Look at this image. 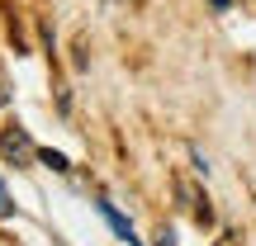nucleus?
<instances>
[{
	"mask_svg": "<svg viewBox=\"0 0 256 246\" xmlns=\"http://www.w3.org/2000/svg\"><path fill=\"white\" fill-rule=\"evenodd\" d=\"M10 213H14V199L5 194V180H0V218H10Z\"/></svg>",
	"mask_w": 256,
	"mask_h": 246,
	"instance_id": "obj_5",
	"label": "nucleus"
},
{
	"mask_svg": "<svg viewBox=\"0 0 256 246\" xmlns=\"http://www.w3.org/2000/svg\"><path fill=\"white\" fill-rule=\"evenodd\" d=\"M152 246H176V232H171V228H162V232H156V242H152Z\"/></svg>",
	"mask_w": 256,
	"mask_h": 246,
	"instance_id": "obj_6",
	"label": "nucleus"
},
{
	"mask_svg": "<svg viewBox=\"0 0 256 246\" xmlns=\"http://www.w3.org/2000/svg\"><path fill=\"white\" fill-rule=\"evenodd\" d=\"M214 5H218V9H228V0H214Z\"/></svg>",
	"mask_w": 256,
	"mask_h": 246,
	"instance_id": "obj_9",
	"label": "nucleus"
},
{
	"mask_svg": "<svg viewBox=\"0 0 256 246\" xmlns=\"http://www.w3.org/2000/svg\"><path fill=\"white\" fill-rule=\"evenodd\" d=\"M100 218L114 228V237H119V242H128V246H142V242H138V232H133V223H128L124 213L114 209V204H104V199H100Z\"/></svg>",
	"mask_w": 256,
	"mask_h": 246,
	"instance_id": "obj_3",
	"label": "nucleus"
},
{
	"mask_svg": "<svg viewBox=\"0 0 256 246\" xmlns=\"http://www.w3.org/2000/svg\"><path fill=\"white\" fill-rule=\"evenodd\" d=\"M218 246H238V237H223V242H218Z\"/></svg>",
	"mask_w": 256,
	"mask_h": 246,
	"instance_id": "obj_8",
	"label": "nucleus"
},
{
	"mask_svg": "<svg viewBox=\"0 0 256 246\" xmlns=\"http://www.w3.org/2000/svg\"><path fill=\"white\" fill-rule=\"evenodd\" d=\"M38 161L52 166V171H72V166H66V156H62V152H52V147H48V152H38Z\"/></svg>",
	"mask_w": 256,
	"mask_h": 246,
	"instance_id": "obj_4",
	"label": "nucleus"
},
{
	"mask_svg": "<svg viewBox=\"0 0 256 246\" xmlns=\"http://www.w3.org/2000/svg\"><path fill=\"white\" fill-rule=\"evenodd\" d=\"M0 156H5V161H14V166H28V161L38 156V147L28 142L24 128H5V133H0Z\"/></svg>",
	"mask_w": 256,
	"mask_h": 246,
	"instance_id": "obj_1",
	"label": "nucleus"
},
{
	"mask_svg": "<svg viewBox=\"0 0 256 246\" xmlns=\"http://www.w3.org/2000/svg\"><path fill=\"white\" fill-rule=\"evenodd\" d=\"M176 194H180V204L190 209V218L200 223V228H209V223H214V209H209V194H204V190H194L190 180H176Z\"/></svg>",
	"mask_w": 256,
	"mask_h": 246,
	"instance_id": "obj_2",
	"label": "nucleus"
},
{
	"mask_svg": "<svg viewBox=\"0 0 256 246\" xmlns=\"http://www.w3.org/2000/svg\"><path fill=\"white\" fill-rule=\"evenodd\" d=\"M0 104H10V85L5 81H0Z\"/></svg>",
	"mask_w": 256,
	"mask_h": 246,
	"instance_id": "obj_7",
	"label": "nucleus"
}]
</instances>
